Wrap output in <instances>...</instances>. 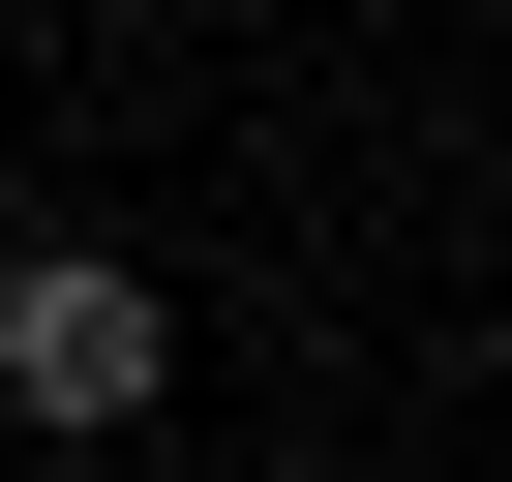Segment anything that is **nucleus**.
<instances>
[{
	"instance_id": "obj_1",
	"label": "nucleus",
	"mask_w": 512,
	"mask_h": 482,
	"mask_svg": "<svg viewBox=\"0 0 512 482\" xmlns=\"http://www.w3.org/2000/svg\"><path fill=\"white\" fill-rule=\"evenodd\" d=\"M0 392H31L61 452H121V422L181 392V272H121V241H31V272H0Z\"/></svg>"
}]
</instances>
